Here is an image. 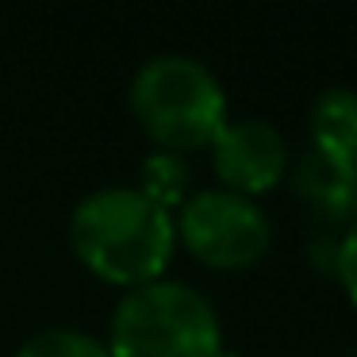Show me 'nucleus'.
<instances>
[{"label":"nucleus","instance_id":"1","mask_svg":"<svg viewBox=\"0 0 357 357\" xmlns=\"http://www.w3.org/2000/svg\"><path fill=\"white\" fill-rule=\"evenodd\" d=\"M70 246L89 273L108 284L139 288L165 273L177 250L173 211L139 185H100L70 211Z\"/></svg>","mask_w":357,"mask_h":357},{"label":"nucleus","instance_id":"2","mask_svg":"<svg viewBox=\"0 0 357 357\" xmlns=\"http://www.w3.org/2000/svg\"><path fill=\"white\" fill-rule=\"evenodd\" d=\"M104 346L112 357H223V326L200 288L158 277L119 296Z\"/></svg>","mask_w":357,"mask_h":357},{"label":"nucleus","instance_id":"3","mask_svg":"<svg viewBox=\"0 0 357 357\" xmlns=\"http://www.w3.org/2000/svg\"><path fill=\"white\" fill-rule=\"evenodd\" d=\"M131 112L158 150L211 146L227 127V93L219 77L192 54H154L131 77Z\"/></svg>","mask_w":357,"mask_h":357},{"label":"nucleus","instance_id":"4","mask_svg":"<svg viewBox=\"0 0 357 357\" xmlns=\"http://www.w3.org/2000/svg\"><path fill=\"white\" fill-rule=\"evenodd\" d=\"M173 223H177V238L188 246V254L215 269L254 265L273 238L269 215L261 211V204L219 185L196 188L173 211Z\"/></svg>","mask_w":357,"mask_h":357},{"label":"nucleus","instance_id":"5","mask_svg":"<svg viewBox=\"0 0 357 357\" xmlns=\"http://www.w3.org/2000/svg\"><path fill=\"white\" fill-rule=\"evenodd\" d=\"M211 165H215L219 188L254 200L257 192H269L284 177V135L265 119H227V127L211 142Z\"/></svg>","mask_w":357,"mask_h":357},{"label":"nucleus","instance_id":"6","mask_svg":"<svg viewBox=\"0 0 357 357\" xmlns=\"http://www.w3.org/2000/svg\"><path fill=\"white\" fill-rule=\"evenodd\" d=\"M292 185L323 215L331 219L357 215V162H342V158L307 150L292 169Z\"/></svg>","mask_w":357,"mask_h":357},{"label":"nucleus","instance_id":"7","mask_svg":"<svg viewBox=\"0 0 357 357\" xmlns=\"http://www.w3.org/2000/svg\"><path fill=\"white\" fill-rule=\"evenodd\" d=\"M311 150L319 154L342 158V162H357V93L354 89H326L315 104H311Z\"/></svg>","mask_w":357,"mask_h":357},{"label":"nucleus","instance_id":"8","mask_svg":"<svg viewBox=\"0 0 357 357\" xmlns=\"http://www.w3.org/2000/svg\"><path fill=\"white\" fill-rule=\"evenodd\" d=\"M139 188L154 204H162L165 211H177L181 204L192 196V165H188L185 154L154 150V154H146L139 165Z\"/></svg>","mask_w":357,"mask_h":357},{"label":"nucleus","instance_id":"9","mask_svg":"<svg viewBox=\"0 0 357 357\" xmlns=\"http://www.w3.org/2000/svg\"><path fill=\"white\" fill-rule=\"evenodd\" d=\"M12 357H112L100 334L81 326H47L20 342Z\"/></svg>","mask_w":357,"mask_h":357},{"label":"nucleus","instance_id":"10","mask_svg":"<svg viewBox=\"0 0 357 357\" xmlns=\"http://www.w3.org/2000/svg\"><path fill=\"white\" fill-rule=\"evenodd\" d=\"M334 273H338L346 296L357 303V219L349 223V231L342 234L338 246H334Z\"/></svg>","mask_w":357,"mask_h":357}]
</instances>
